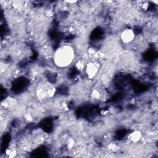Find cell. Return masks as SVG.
Returning a JSON list of instances; mask_svg holds the SVG:
<instances>
[{
	"mask_svg": "<svg viewBox=\"0 0 158 158\" xmlns=\"http://www.w3.org/2000/svg\"><path fill=\"white\" fill-rule=\"evenodd\" d=\"M135 38V34L133 30L130 28L125 29L120 34V39L123 43L128 44L132 42Z\"/></svg>",
	"mask_w": 158,
	"mask_h": 158,
	"instance_id": "3",
	"label": "cell"
},
{
	"mask_svg": "<svg viewBox=\"0 0 158 158\" xmlns=\"http://www.w3.org/2000/svg\"><path fill=\"white\" fill-rule=\"evenodd\" d=\"M99 69V63L97 62L91 61L86 64L85 68L86 74L89 78H94L98 73Z\"/></svg>",
	"mask_w": 158,
	"mask_h": 158,
	"instance_id": "2",
	"label": "cell"
},
{
	"mask_svg": "<svg viewBox=\"0 0 158 158\" xmlns=\"http://www.w3.org/2000/svg\"><path fill=\"white\" fill-rule=\"evenodd\" d=\"M142 138V133L139 130H135L131 132L129 135V139L130 141L134 143H137L139 142Z\"/></svg>",
	"mask_w": 158,
	"mask_h": 158,
	"instance_id": "4",
	"label": "cell"
},
{
	"mask_svg": "<svg viewBox=\"0 0 158 158\" xmlns=\"http://www.w3.org/2000/svg\"><path fill=\"white\" fill-rule=\"evenodd\" d=\"M75 58V51L69 45H64L59 48L53 56L54 64L58 67L63 68L70 65Z\"/></svg>",
	"mask_w": 158,
	"mask_h": 158,
	"instance_id": "1",
	"label": "cell"
}]
</instances>
